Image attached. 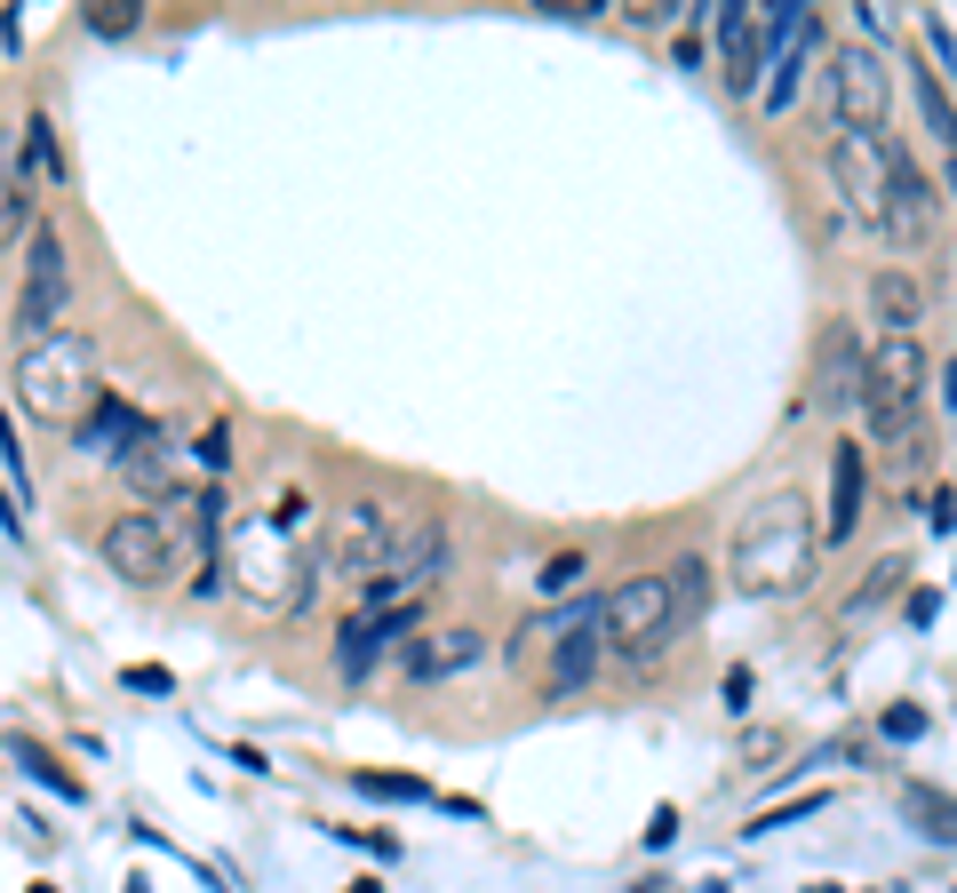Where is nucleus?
<instances>
[{
    "mask_svg": "<svg viewBox=\"0 0 957 893\" xmlns=\"http://www.w3.org/2000/svg\"><path fill=\"white\" fill-rule=\"evenodd\" d=\"M216 574H224V591H239L248 606H271V614H303L327 582L320 551H295V535H280L271 519H232L216 542Z\"/></svg>",
    "mask_w": 957,
    "mask_h": 893,
    "instance_id": "obj_1",
    "label": "nucleus"
},
{
    "mask_svg": "<svg viewBox=\"0 0 957 893\" xmlns=\"http://www.w3.org/2000/svg\"><path fill=\"white\" fill-rule=\"evenodd\" d=\"M814 542H822V527H814V510L798 487H774L766 503H750L742 510V527H734V551H727V574H734V591H798V582L814 574Z\"/></svg>",
    "mask_w": 957,
    "mask_h": 893,
    "instance_id": "obj_2",
    "label": "nucleus"
},
{
    "mask_svg": "<svg viewBox=\"0 0 957 893\" xmlns=\"http://www.w3.org/2000/svg\"><path fill=\"white\" fill-rule=\"evenodd\" d=\"M9 416H32L41 431H73L96 399V343L80 327H56L41 343H17V375H9Z\"/></svg>",
    "mask_w": 957,
    "mask_h": 893,
    "instance_id": "obj_3",
    "label": "nucleus"
},
{
    "mask_svg": "<svg viewBox=\"0 0 957 893\" xmlns=\"http://www.w3.org/2000/svg\"><path fill=\"white\" fill-rule=\"evenodd\" d=\"M902 160H910V144L894 128H838V144H830V184H838V200L870 232L885 224V200H894V168Z\"/></svg>",
    "mask_w": 957,
    "mask_h": 893,
    "instance_id": "obj_4",
    "label": "nucleus"
},
{
    "mask_svg": "<svg viewBox=\"0 0 957 893\" xmlns=\"http://www.w3.org/2000/svg\"><path fill=\"white\" fill-rule=\"evenodd\" d=\"M64 295H73V256H64V232H56L49 216H32V239H24V288H17V335H24V343L56 335Z\"/></svg>",
    "mask_w": 957,
    "mask_h": 893,
    "instance_id": "obj_5",
    "label": "nucleus"
},
{
    "mask_svg": "<svg viewBox=\"0 0 957 893\" xmlns=\"http://www.w3.org/2000/svg\"><path fill=\"white\" fill-rule=\"evenodd\" d=\"M822 96H830V120L838 128H885V112H894V73H885L878 49H838L830 73H822Z\"/></svg>",
    "mask_w": 957,
    "mask_h": 893,
    "instance_id": "obj_6",
    "label": "nucleus"
},
{
    "mask_svg": "<svg viewBox=\"0 0 957 893\" xmlns=\"http://www.w3.org/2000/svg\"><path fill=\"white\" fill-rule=\"evenodd\" d=\"M384 551H391V510L375 503V495H359V503L335 510V527H327V542H320V567L367 582V574H384Z\"/></svg>",
    "mask_w": 957,
    "mask_h": 893,
    "instance_id": "obj_7",
    "label": "nucleus"
},
{
    "mask_svg": "<svg viewBox=\"0 0 957 893\" xmlns=\"http://www.w3.org/2000/svg\"><path fill=\"white\" fill-rule=\"evenodd\" d=\"M853 407H862V431H870V446H878L885 463H894V471H926V455H934V446H926V407L878 399V391H862Z\"/></svg>",
    "mask_w": 957,
    "mask_h": 893,
    "instance_id": "obj_8",
    "label": "nucleus"
},
{
    "mask_svg": "<svg viewBox=\"0 0 957 893\" xmlns=\"http://www.w3.org/2000/svg\"><path fill=\"white\" fill-rule=\"evenodd\" d=\"M112 471H120L128 487H136V510H160V503H176V495H192V487H184V446L168 439L160 423H152L144 439H136V446H128V455H120Z\"/></svg>",
    "mask_w": 957,
    "mask_h": 893,
    "instance_id": "obj_9",
    "label": "nucleus"
},
{
    "mask_svg": "<svg viewBox=\"0 0 957 893\" xmlns=\"http://www.w3.org/2000/svg\"><path fill=\"white\" fill-rule=\"evenodd\" d=\"M416 631H423V599H407V606H391V614H352V623L335 631V670H344V678H367L375 663H384V646L416 638Z\"/></svg>",
    "mask_w": 957,
    "mask_h": 893,
    "instance_id": "obj_10",
    "label": "nucleus"
},
{
    "mask_svg": "<svg viewBox=\"0 0 957 893\" xmlns=\"http://www.w3.org/2000/svg\"><path fill=\"white\" fill-rule=\"evenodd\" d=\"M862 391L878 399H910V407H926V352H917V335L902 327H885L870 352H862Z\"/></svg>",
    "mask_w": 957,
    "mask_h": 893,
    "instance_id": "obj_11",
    "label": "nucleus"
},
{
    "mask_svg": "<svg viewBox=\"0 0 957 893\" xmlns=\"http://www.w3.org/2000/svg\"><path fill=\"white\" fill-rule=\"evenodd\" d=\"M144 431H152V416H144V407H128L120 391H96V399H88V416L73 423V446H80L88 463H120Z\"/></svg>",
    "mask_w": 957,
    "mask_h": 893,
    "instance_id": "obj_12",
    "label": "nucleus"
},
{
    "mask_svg": "<svg viewBox=\"0 0 957 893\" xmlns=\"http://www.w3.org/2000/svg\"><path fill=\"white\" fill-rule=\"evenodd\" d=\"M384 574H399L407 591H431V582L448 574V527H439V519H391Z\"/></svg>",
    "mask_w": 957,
    "mask_h": 893,
    "instance_id": "obj_13",
    "label": "nucleus"
},
{
    "mask_svg": "<svg viewBox=\"0 0 957 893\" xmlns=\"http://www.w3.org/2000/svg\"><path fill=\"white\" fill-rule=\"evenodd\" d=\"M894 248H926V239L942 232V200H934V184L917 176V160H902L894 168V200H885V224H878Z\"/></svg>",
    "mask_w": 957,
    "mask_h": 893,
    "instance_id": "obj_14",
    "label": "nucleus"
},
{
    "mask_svg": "<svg viewBox=\"0 0 957 893\" xmlns=\"http://www.w3.org/2000/svg\"><path fill=\"white\" fill-rule=\"evenodd\" d=\"M862 503H870V455H862V439H838L830 446V519H822V542H853Z\"/></svg>",
    "mask_w": 957,
    "mask_h": 893,
    "instance_id": "obj_15",
    "label": "nucleus"
},
{
    "mask_svg": "<svg viewBox=\"0 0 957 893\" xmlns=\"http://www.w3.org/2000/svg\"><path fill=\"white\" fill-rule=\"evenodd\" d=\"M478 631H431V638H416V646H399V678L407 686H439V678H463V670H478Z\"/></svg>",
    "mask_w": 957,
    "mask_h": 893,
    "instance_id": "obj_16",
    "label": "nucleus"
},
{
    "mask_svg": "<svg viewBox=\"0 0 957 893\" xmlns=\"http://www.w3.org/2000/svg\"><path fill=\"white\" fill-rule=\"evenodd\" d=\"M710 24H718V56H727V88L750 96V88H759V64H766L759 17H750V9H710Z\"/></svg>",
    "mask_w": 957,
    "mask_h": 893,
    "instance_id": "obj_17",
    "label": "nucleus"
},
{
    "mask_svg": "<svg viewBox=\"0 0 957 893\" xmlns=\"http://www.w3.org/2000/svg\"><path fill=\"white\" fill-rule=\"evenodd\" d=\"M599 623H606V599H574V606H559V614H535V623L510 638V655H519V663L559 655L567 638H583V631H599Z\"/></svg>",
    "mask_w": 957,
    "mask_h": 893,
    "instance_id": "obj_18",
    "label": "nucleus"
},
{
    "mask_svg": "<svg viewBox=\"0 0 957 893\" xmlns=\"http://www.w3.org/2000/svg\"><path fill=\"white\" fill-rule=\"evenodd\" d=\"M862 399V335L830 327L822 335V407H853Z\"/></svg>",
    "mask_w": 957,
    "mask_h": 893,
    "instance_id": "obj_19",
    "label": "nucleus"
},
{
    "mask_svg": "<svg viewBox=\"0 0 957 893\" xmlns=\"http://www.w3.org/2000/svg\"><path fill=\"white\" fill-rule=\"evenodd\" d=\"M814 49H822V24L806 17V24H798V41H791V49H774V80H759V105H766V112H791V105H798V73H806V56H814Z\"/></svg>",
    "mask_w": 957,
    "mask_h": 893,
    "instance_id": "obj_20",
    "label": "nucleus"
},
{
    "mask_svg": "<svg viewBox=\"0 0 957 893\" xmlns=\"http://www.w3.org/2000/svg\"><path fill=\"white\" fill-rule=\"evenodd\" d=\"M870 303H878V320H885V327L917 335V320H926V280L894 263V271H878V280H870Z\"/></svg>",
    "mask_w": 957,
    "mask_h": 893,
    "instance_id": "obj_21",
    "label": "nucleus"
},
{
    "mask_svg": "<svg viewBox=\"0 0 957 893\" xmlns=\"http://www.w3.org/2000/svg\"><path fill=\"white\" fill-rule=\"evenodd\" d=\"M9 758H17V766H24L32 782H41V789H56L64 806H88V782H80L73 766H64L49 742H32V734H9Z\"/></svg>",
    "mask_w": 957,
    "mask_h": 893,
    "instance_id": "obj_22",
    "label": "nucleus"
},
{
    "mask_svg": "<svg viewBox=\"0 0 957 893\" xmlns=\"http://www.w3.org/2000/svg\"><path fill=\"white\" fill-rule=\"evenodd\" d=\"M599 663H606V638H599V631L567 638L559 655H551V670H542V695H583V686L599 678Z\"/></svg>",
    "mask_w": 957,
    "mask_h": 893,
    "instance_id": "obj_23",
    "label": "nucleus"
},
{
    "mask_svg": "<svg viewBox=\"0 0 957 893\" xmlns=\"http://www.w3.org/2000/svg\"><path fill=\"white\" fill-rule=\"evenodd\" d=\"M24 168L41 184H73V160H64V136L49 112H24Z\"/></svg>",
    "mask_w": 957,
    "mask_h": 893,
    "instance_id": "obj_24",
    "label": "nucleus"
},
{
    "mask_svg": "<svg viewBox=\"0 0 957 893\" xmlns=\"http://www.w3.org/2000/svg\"><path fill=\"white\" fill-rule=\"evenodd\" d=\"M24 239H32V176L0 160V256L24 248Z\"/></svg>",
    "mask_w": 957,
    "mask_h": 893,
    "instance_id": "obj_25",
    "label": "nucleus"
},
{
    "mask_svg": "<svg viewBox=\"0 0 957 893\" xmlns=\"http://www.w3.org/2000/svg\"><path fill=\"white\" fill-rule=\"evenodd\" d=\"M902 814H910V821H917V830H926L934 846H957V798H949V789L910 782V789H902Z\"/></svg>",
    "mask_w": 957,
    "mask_h": 893,
    "instance_id": "obj_26",
    "label": "nucleus"
},
{
    "mask_svg": "<svg viewBox=\"0 0 957 893\" xmlns=\"http://www.w3.org/2000/svg\"><path fill=\"white\" fill-rule=\"evenodd\" d=\"M352 789H367V798H384V806H423L431 798L423 774H391V766H352Z\"/></svg>",
    "mask_w": 957,
    "mask_h": 893,
    "instance_id": "obj_27",
    "label": "nucleus"
},
{
    "mask_svg": "<svg viewBox=\"0 0 957 893\" xmlns=\"http://www.w3.org/2000/svg\"><path fill=\"white\" fill-rule=\"evenodd\" d=\"M917 112H926L934 144H949V152H957V105H949V88H942L934 73H917Z\"/></svg>",
    "mask_w": 957,
    "mask_h": 893,
    "instance_id": "obj_28",
    "label": "nucleus"
},
{
    "mask_svg": "<svg viewBox=\"0 0 957 893\" xmlns=\"http://www.w3.org/2000/svg\"><path fill=\"white\" fill-rule=\"evenodd\" d=\"M136 24H144V0H96L88 9V32H105V41H128Z\"/></svg>",
    "mask_w": 957,
    "mask_h": 893,
    "instance_id": "obj_29",
    "label": "nucleus"
},
{
    "mask_svg": "<svg viewBox=\"0 0 957 893\" xmlns=\"http://www.w3.org/2000/svg\"><path fill=\"white\" fill-rule=\"evenodd\" d=\"M830 798L822 789H806V798H791V806H766V814H750V838H766V830H791V821H806V814H822Z\"/></svg>",
    "mask_w": 957,
    "mask_h": 893,
    "instance_id": "obj_30",
    "label": "nucleus"
},
{
    "mask_svg": "<svg viewBox=\"0 0 957 893\" xmlns=\"http://www.w3.org/2000/svg\"><path fill=\"white\" fill-rule=\"evenodd\" d=\"M583 574H591V559H583V551H559L551 567H542V582H535V591H542V599H567Z\"/></svg>",
    "mask_w": 957,
    "mask_h": 893,
    "instance_id": "obj_31",
    "label": "nucleus"
},
{
    "mask_svg": "<svg viewBox=\"0 0 957 893\" xmlns=\"http://www.w3.org/2000/svg\"><path fill=\"white\" fill-rule=\"evenodd\" d=\"M120 686H128V695H160L168 702V695H176V670H168V663H128Z\"/></svg>",
    "mask_w": 957,
    "mask_h": 893,
    "instance_id": "obj_32",
    "label": "nucleus"
},
{
    "mask_svg": "<svg viewBox=\"0 0 957 893\" xmlns=\"http://www.w3.org/2000/svg\"><path fill=\"white\" fill-rule=\"evenodd\" d=\"M192 463H200V471H232V463H239V455H232V423H208V431H200Z\"/></svg>",
    "mask_w": 957,
    "mask_h": 893,
    "instance_id": "obj_33",
    "label": "nucleus"
},
{
    "mask_svg": "<svg viewBox=\"0 0 957 893\" xmlns=\"http://www.w3.org/2000/svg\"><path fill=\"white\" fill-rule=\"evenodd\" d=\"M878 734H885V742H917V734H926V710H917V702H894V710L878 718Z\"/></svg>",
    "mask_w": 957,
    "mask_h": 893,
    "instance_id": "obj_34",
    "label": "nucleus"
},
{
    "mask_svg": "<svg viewBox=\"0 0 957 893\" xmlns=\"http://www.w3.org/2000/svg\"><path fill=\"white\" fill-rule=\"evenodd\" d=\"M894 582H902V559H878V567H870V582H862V591H853V606H846V614H862V606H878L885 591H894Z\"/></svg>",
    "mask_w": 957,
    "mask_h": 893,
    "instance_id": "obj_35",
    "label": "nucleus"
},
{
    "mask_svg": "<svg viewBox=\"0 0 957 893\" xmlns=\"http://www.w3.org/2000/svg\"><path fill=\"white\" fill-rule=\"evenodd\" d=\"M0 463H9V487L24 495V478H32V471H24V446H17V416H9V407H0Z\"/></svg>",
    "mask_w": 957,
    "mask_h": 893,
    "instance_id": "obj_36",
    "label": "nucleus"
},
{
    "mask_svg": "<svg viewBox=\"0 0 957 893\" xmlns=\"http://www.w3.org/2000/svg\"><path fill=\"white\" fill-rule=\"evenodd\" d=\"M646 853H670L678 846V806H655V814H646V838H638Z\"/></svg>",
    "mask_w": 957,
    "mask_h": 893,
    "instance_id": "obj_37",
    "label": "nucleus"
},
{
    "mask_svg": "<svg viewBox=\"0 0 957 893\" xmlns=\"http://www.w3.org/2000/svg\"><path fill=\"white\" fill-rule=\"evenodd\" d=\"M344 846H359V853H375V862H399V838L391 830H335Z\"/></svg>",
    "mask_w": 957,
    "mask_h": 893,
    "instance_id": "obj_38",
    "label": "nucleus"
},
{
    "mask_svg": "<svg viewBox=\"0 0 957 893\" xmlns=\"http://www.w3.org/2000/svg\"><path fill=\"white\" fill-rule=\"evenodd\" d=\"M17 838H24L32 853H56V830H49V821H41V814H17Z\"/></svg>",
    "mask_w": 957,
    "mask_h": 893,
    "instance_id": "obj_39",
    "label": "nucleus"
},
{
    "mask_svg": "<svg viewBox=\"0 0 957 893\" xmlns=\"http://www.w3.org/2000/svg\"><path fill=\"white\" fill-rule=\"evenodd\" d=\"M774 750H782V734H774V727H759V734H742V758H750V766H759V758H774Z\"/></svg>",
    "mask_w": 957,
    "mask_h": 893,
    "instance_id": "obj_40",
    "label": "nucleus"
},
{
    "mask_svg": "<svg viewBox=\"0 0 957 893\" xmlns=\"http://www.w3.org/2000/svg\"><path fill=\"white\" fill-rule=\"evenodd\" d=\"M942 614V591H910V623H934Z\"/></svg>",
    "mask_w": 957,
    "mask_h": 893,
    "instance_id": "obj_41",
    "label": "nucleus"
},
{
    "mask_svg": "<svg viewBox=\"0 0 957 893\" xmlns=\"http://www.w3.org/2000/svg\"><path fill=\"white\" fill-rule=\"evenodd\" d=\"M942 407H957V359L942 367Z\"/></svg>",
    "mask_w": 957,
    "mask_h": 893,
    "instance_id": "obj_42",
    "label": "nucleus"
},
{
    "mask_svg": "<svg viewBox=\"0 0 957 893\" xmlns=\"http://www.w3.org/2000/svg\"><path fill=\"white\" fill-rule=\"evenodd\" d=\"M24 893H56V885H49V878H41V885H24Z\"/></svg>",
    "mask_w": 957,
    "mask_h": 893,
    "instance_id": "obj_43",
    "label": "nucleus"
},
{
    "mask_svg": "<svg viewBox=\"0 0 957 893\" xmlns=\"http://www.w3.org/2000/svg\"><path fill=\"white\" fill-rule=\"evenodd\" d=\"M949 192H957V152H949Z\"/></svg>",
    "mask_w": 957,
    "mask_h": 893,
    "instance_id": "obj_44",
    "label": "nucleus"
},
{
    "mask_svg": "<svg viewBox=\"0 0 957 893\" xmlns=\"http://www.w3.org/2000/svg\"><path fill=\"white\" fill-rule=\"evenodd\" d=\"M806 893H838V885H806Z\"/></svg>",
    "mask_w": 957,
    "mask_h": 893,
    "instance_id": "obj_45",
    "label": "nucleus"
}]
</instances>
